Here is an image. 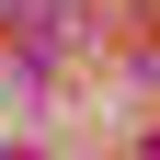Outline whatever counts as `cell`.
<instances>
[{"label": "cell", "mask_w": 160, "mask_h": 160, "mask_svg": "<svg viewBox=\"0 0 160 160\" xmlns=\"http://www.w3.org/2000/svg\"><path fill=\"white\" fill-rule=\"evenodd\" d=\"M0 34H12V46L46 69V57L69 46V0H0Z\"/></svg>", "instance_id": "6da1fadb"}, {"label": "cell", "mask_w": 160, "mask_h": 160, "mask_svg": "<svg viewBox=\"0 0 160 160\" xmlns=\"http://www.w3.org/2000/svg\"><path fill=\"white\" fill-rule=\"evenodd\" d=\"M149 12H160V0H149Z\"/></svg>", "instance_id": "7a4b0ae2"}]
</instances>
